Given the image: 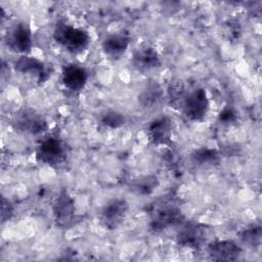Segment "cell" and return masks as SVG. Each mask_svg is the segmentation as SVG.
Segmentation results:
<instances>
[{
  "mask_svg": "<svg viewBox=\"0 0 262 262\" xmlns=\"http://www.w3.org/2000/svg\"><path fill=\"white\" fill-rule=\"evenodd\" d=\"M53 39L71 53H80L90 44L88 32L74 27L66 20H58L53 30Z\"/></svg>",
  "mask_w": 262,
  "mask_h": 262,
  "instance_id": "6da1fadb",
  "label": "cell"
},
{
  "mask_svg": "<svg viewBox=\"0 0 262 262\" xmlns=\"http://www.w3.org/2000/svg\"><path fill=\"white\" fill-rule=\"evenodd\" d=\"M69 151L67 144L57 136L49 135L44 137L37 146V160L47 166L58 168L68 160Z\"/></svg>",
  "mask_w": 262,
  "mask_h": 262,
  "instance_id": "7a4b0ae2",
  "label": "cell"
},
{
  "mask_svg": "<svg viewBox=\"0 0 262 262\" xmlns=\"http://www.w3.org/2000/svg\"><path fill=\"white\" fill-rule=\"evenodd\" d=\"M183 218L182 212L177 206L171 204L161 205L151 212L148 228L150 231L159 233L179 224Z\"/></svg>",
  "mask_w": 262,
  "mask_h": 262,
  "instance_id": "3957f363",
  "label": "cell"
},
{
  "mask_svg": "<svg viewBox=\"0 0 262 262\" xmlns=\"http://www.w3.org/2000/svg\"><path fill=\"white\" fill-rule=\"evenodd\" d=\"M12 126L18 132L31 135L42 134L48 128L46 119L32 108H25L16 113L12 119Z\"/></svg>",
  "mask_w": 262,
  "mask_h": 262,
  "instance_id": "277c9868",
  "label": "cell"
},
{
  "mask_svg": "<svg viewBox=\"0 0 262 262\" xmlns=\"http://www.w3.org/2000/svg\"><path fill=\"white\" fill-rule=\"evenodd\" d=\"M209 98L204 88H195L186 93L181 108L184 116L193 122L203 120L209 111Z\"/></svg>",
  "mask_w": 262,
  "mask_h": 262,
  "instance_id": "5b68a950",
  "label": "cell"
},
{
  "mask_svg": "<svg viewBox=\"0 0 262 262\" xmlns=\"http://www.w3.org/2000/svg\"><path fill=\"white\" fill-rule=\"evenodd\" d=\"M5 43L11 51L24 55L29 53L33 46V36L29 25L24 21L13 25L6 33Z\"/></svg>",
  "mask_w": 262,
  "mask_h": 262,
  "instance_id": "8992f818",
  "label": "cell"
},
{
  "mask_svg": "<svg viewBox=\"0 0 262 262\" xmlns=\"http://www.w3.org/2000/svg\"><path fill=\"white\" fill-rule=\"evenodd\" d=\"M129 210V204L125 199L115 198L108 201L100 211V221L102 225L114 230L118 228L125 220Z\"/></svg>",
  "mask_w": 262,
  "mask_h": 262,
  "instance_id": "52a82bcc",
  "label": "cell"
},
{
  "mask_svg": "<svg viewBox=\"0 0 262 262\" xmlns=\"http://www.w3.org/2000/svg\"><path fill=\"white\" fill-rule=\"evenodd\" d=\"M52 213L59 226L67 227L74 221L76 216L75 201L66 189H61L55 198L52 204Z\"/></svg>",
  "mask_w": 262,
  "mask_h": 262,
  "instance_id": "ba28073f",
  "label": "cell"
},
{
  "mask_svg": "<svg viewBox=\"0 0 262 262\" xmlns=\"http://www.w3.org/2000/svg\"><path fill=\"white\" fill-rule=\"evenodd\" d=\"M173 132V121L168 116H161L149 122L146 135L150 143L155 145L168 144Z\"/></svg>",
  "mask_w": 262,
  "mask_h": 262,
  "instance_id": "9c48e42d",
  "label": "cell"
},
{
  "mask_svg": "<svg viewBox=\"0 0 262 262\" xmlns=\"http://www.w3.org/2000/svg\"><path fill=\"white\" fill-rule=\"evenodd\" d=\"M207 235V229L204 225L195 222L186 223L177 232L176 242L179 246L199 249L204 244Z\"/></svg>",
  "mask_w": 262,
  "mask_h": 262,
  "instance_id": "30bf717a",
  "label": "cell"
},
{
  "mask_svg": "<svg viewBox=\"0 0 262 262\" xmlns=\"http://www.w3.org/2000/svg\"><path fill=\"white\" fill-rule=\"evenodd\" d=\"M88 80L87 70L78 63H67L61 70V81L67 89L72 92L81 91Z\"/></svg>",
  "mask_w": 262,
  "mask_h": 262,
  "instance_id": "8fae6325",
  "label": "cell"
},
{
  "mask_svg": "<svg viewBox=\"0 0 262 262\" xmlns=\"http://www.w3.org/2000/svg\"><path fill=\"white\" fill-rule=\"evenodd\" d=\"M209 257L214 261H235L242 254V248L233 241L221 239L208 245Z\"/></svg>",
  "mask_w": 262,
  "mask_h": 262,
  "instance_id": "7c38bea8",
  "label": "cell"
},
{
  "mask_svg": "<svg viewBox=\"0 0 262 262\" xmlns=\"http://www.w3.org/2000/svg\"><path fill=\"white\" fill-rule=\"evenodd\" d=\"M14 69L18 73L36 77L38 83H44L50 76V72L44 62L28 55H21L15 60Z\"/></svg>",
  "mask_w": 262,
  "mask_h": 262,
  "instance_id": "4fadbf2b",
  "label": "cell"
},
{
  "mask_svg": "<svg viewBox=\"0 0 262 262\" xmlns=\"http://www.w3.org/2000/svg\"><path fill=\"white\" fill-rule=\"evenodd\" d=\"M161 63V56L152 46H141L134 51L132 56V64L140 72L157 69Z\"/></svg>",
  "mask_w": 262,
  "mask_h": 262,
  "instance_id": "5bb4252c",
  "label": "cell"
},
{
  "mask_svg": "<svg viewBox=\"0 0 262 262\" xmlns=\"http://www.w3.org/2000/svg\"><path fill=\"white\" fill-rule=\"evenodd\" d=\"M130 45V36L128 33L119 32L107 35L101 44L103 52L112 58H120Z\"/></svg>",
  "mask_w": 262,
  "mask_h": 262,
  "instance_id": "9a60e30c",
  "label": "cell"
},
{
  "mask_svg": "<svg viewBox=\"0 0 262 262\" xmlns=\"http://www.w3.org/2000/svg\"><path fill=\"white\" fill-rule=\"evenodd\" d=\"M164 97L162 86L157 81H149L138 95V102L144 108L157 106Z\"/></svg>",
  "mask_w": 262,
  "mask_h": 262,
  "instance_id": "2e32d148",
  "label": "cell"
},
{
  "mask_svg": "<svg viewBox=\"0 0 262 262\" xmlns=\"http://www.w3.org/2000/svg\"><path fill=\"white\" fill-rule=\"evenodd\" d=\"M220 160V155L215 148L200 147L191 154V161L198 166L216 165Z\"/></svg>",
  "mask_w": 262,
  "mask_h": 262,
  "instance_id": "e0dca14e",
  "label": "cell"
},
{
  "mask_svg": "<svg viewBox=\"0 0 262 262\" xmlns=\"http://www.w3.org/2000/svg\"><path fill=\"white\" fill-rule=\"evenodd\" d=\"M239 237L242 242L250 248L256 249L261 245L262 230L260 224H251L245 227L241 233Z\"/></svg>",
  "mask_w": 262,
  "mask_h": 262,
  "instance_id": "ac0fdd59",
  "label": "cell"
},
{
  "mask_svg": "<svg viewBox=\"0 0 262 262\" xmlns=\"http://www.w3.org/2000/svg\"><path fill=\"white\" fill-rule=\"evenodd\" d=\"M100 123L106 128L117 129L122 127L126 123V118L120 112L108 110L101 115Z\"/></svg>",
  "mask_w": 262,
  "mask_h": 262,
  "instance_id": "d6986e66",
  "label": "cell"
},
{
  "mask_svg": "<svg viewBox=\"0 0 262 262\" xmlns=\"http://www.w3.org/2000/svg\"><path fill=\"white\" fill-rule=\"evenodd\" d=\"M159 184V180L156 176L149 175V176H144L133 183V189L142 195H146L151 193L156 187Z\"/></svg>",
  "mask_w": 262,
  "mask_h": 262,
  "instance_id": "ffe728a7",
  "label": "cell"
},
{
  "mask_svg": "<svg viewBox=\"0 0 262 262\" xmlns=\"http://www.w3.org/2000/svg\"><path fill=\"white\" fill-rule=\"evenodd\" d=\"M168 95L172 104H180L181 106L182 101L186 95L185 89L182 83L178 82V83L171 84V86L168 89Z\"/></svg>",
  "mask_w": 262,
  "mask_h": 262,
  "instance_id": "44dd1931",
  "label": "cell"
},
{
  "mask_svg": "<svg viewBox=\"0 0 262 262\" xmlns=\"http://www.w3.org/2000/svg\"><path fill=\"white\" fill-rule=\"evenodd\" d=\"M236 115L237 114L235 110L232 106L227 105L220 112L218 118L222 124H231L236 121V118H237Z\"/></svg>",
  "mask_w": 262,
  "mask_h": 262,
  "instance_id": "7402d4cb",
  "label": "cell"
},
{
  "mask_svg": "<svg viewBox=\"0 0 262 262\" xmlns=\"http://www.w3.org/2000/svg\"><path fill=\"white\" fill-rule=\"evenodd\" d=\"M13 205L6 200L5 198H2V206H1V220L2 222H5L9 220L13 215Z\"/></svg>",
  "mask_w": 262,
  "mask_h": 262,
  "instance_id": "603a6c76",
  "label": "cell"
},
{
  "mask_svg": "<svg viewBox=\"0 0 262 262\" xmlns=\"http://www.w3.org/2000/svg\"><path fill=\"white\" fill-rule=\"evenodd\" d=\"M226 32H230L228 34L230 39H237V35L239 34V30H238V24L234 23L232 24L231 21H228L227 26H226Z\"/></svg>",
  "mask_w": 262,
  "mask_h": 262,
  "instance_id": "cb8c5ba5",
  "label": "cell"
}]
</instances>
